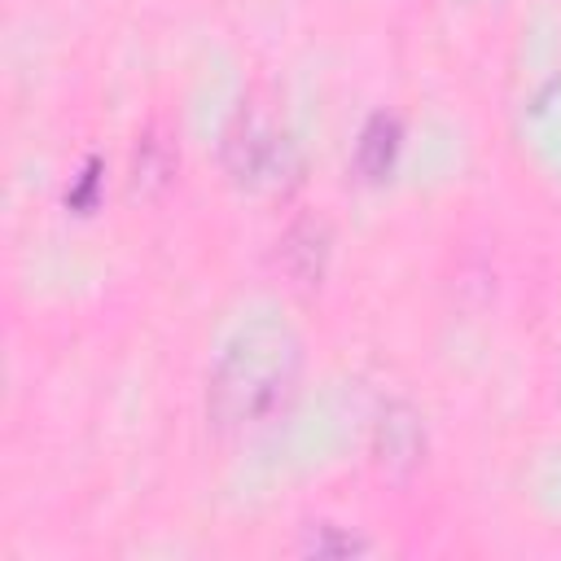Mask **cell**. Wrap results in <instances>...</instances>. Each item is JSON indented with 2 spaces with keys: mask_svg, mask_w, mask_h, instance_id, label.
I'll return each mask as SVG.
<instances>
[{
  "mask_svg": "<svg viewBox=\"0 0 561 561\" xmlns=\"http://www.w3.org/2000/svg\"><path fill=\"white\" fill-rule=\"evenodd\" d=\"M298 337L285 324L259 320L241 329L215 359L206 386V416L224 434H245L276 421L298 390Z\"/></svg>",
  "mask_w": 561,
  "mask_h": 561,
  "instance_id": "1",
  "label": "cell"
},
{
  "mask_svg": "<svg viewBox=\"0 0 561 561\" xmlns=\"http://www.w3.org/2000/svg\"><path fill=\"white\" fill-rule=\"evenodd\" d=\"M224 162H228V171L241 184H254L259 188V184H276L289 171L294 153H289L285 131L263 110H245L241 105L237 118L224 131Z\"/></svg>",
  "mask_w": 561,
  "mask_h": 561,
  "instance_id": "2",
  "label": "cell"
},
{
  "mask_svg": "<svg viewBox=\"0 0 561 561\" xmlns=\"http://www.w3.org/2000/svg\"><path fill=\"white\" fill-rule=\"evenodd\" d=\"M425 456V430L421 416L408 403H386L377 416V460L390 473H412Z\"/></svg>",
  "mask_w": 561,
  "mask_h": 561,
  "instance_id": "3",
  "label": "cell"
},
{
  "mask_svg": "<svg viewBox=\"0 0 561 561\" xmlns=\"http://www.w3.org/2000/svg\"><path fill=\"white\" fill-rule=\"evenodd\" d=\"M324 254H329V232L316 219H298L285 237H280V267L289 272L294 285H316L324 272Z\"/></svg>",
  "mask_w": 561,
  "mask_h": 561,
  "instance_id": "4",
  "label": "cell"
},
{
  "mask_svg": "<svg viewBox=\"0 0 561 561\" xmlns=\"http://www.w3.org/2000/svg\"><path fill=\"white\" fill-rule=\"evenodd\" d=\"M399 140H403L399 118H394V114H373V118L364 123L359 140H355V167H359V175H364V180L390 175V167H394V158H399Z\"/></svg>",
  "mask_w": 561,
  "mask_h": 561,
  "instance_id": "5",
  "label": "cell"
},
{
  "mask_svg": "<svg viewBox=\"0 0 561 561\" xmlns=\"http://www.w3.org/2000/svg\"><path fill=\"white\" fill-rule=\"evenodd\" d=\"M167 158L158 153V140L153 136H145L140 140V149H136V188H149V184H162L167 180Z\"/></svg>",
  "mask_w": 561,
  "mask_h": 561,
  "instance_id": "6",
  "label": "cell"
},
{
  "mask_svg": "<svg viewBox=\"0 0 561 561\" xmlns=\"http://www.w3.org/2000/svg\"><path fill=\"white\" fill-rule=\"evenodd\" d=\"M316 557H342V552H359L364 543L359 539H351V535H333V526H320L316 535H311V543H307Z\"/></svg>",
  "mask_w": 561,
  "mask_h": 561,
  "instance_id": "7",
  "label": "cell"
},
{
  "mask_svg": "<svg viewBox=\"0 0 561 561\" xmlns=\"http://www.w3.org/2000/svg\"><path fill=\"white\" fill-rule=\"evenodd\" d=\"M92 188H96V162H88V171H83V180H79V188L66 197L75 210H88V202H92Z\"/></svg>",
  "mask_w": 561,
  "mask_h": 561,
  "instance_id": "8",
  "label": "cell"
}]
</instances>
